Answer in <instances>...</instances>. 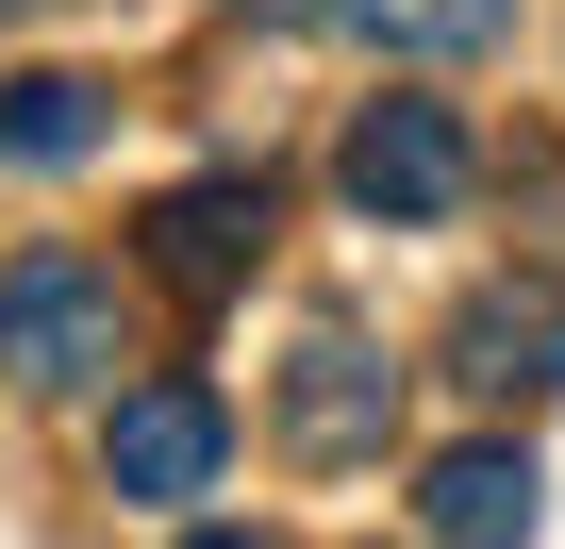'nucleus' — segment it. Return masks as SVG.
<instances>
[{
	"mask_svg": "<svg viewBox=\"0 0 565 549\" xmlns=\"http://www.w3.org/2000/svg\"><path fill=\"white\" fill-rule=\"evenodd\" d=\"M100 367H117V284L84 250H18V266H0V383L84 400Z\"/></svg>",
	"mask_w": 565,
	"mask_h": 549,
	"instance_id": "f257e3e1",
	"label": "nucleus"
},
{
	"mask_svg": "<svg viewBox=\"0 0 565 549\" xmlns=\"http://www.w3.org/2000/svg\"><path fill=\"white\" fill-rule=\"evenodd\" d=\"M333 183H350L383 233H433V217H466L482 150H466V117H449V101H366V117H350V150H333Z\"/></svg>",
	"mask_w": 565,
	"mask_h": 549,
	"instance_id": "f03ea898",
	"label": "nucleus"
},
{
	"mask_svg": "<svg viewBox=\"0 0 565 549\" xmlns=\"http://www.w3.org/2000/svg\"><path fill=\"white\" fill-rule=\"evenodd\" d=\"M449 383H466L482 416L565 400V266H515V284H482V300L449 317Z\"/></svg>",
	"mask_w": 565,
	"mask_h": 549,
	"instance_id": "7ed1b4c3",
	"label": "nucleus"
},
{
	"mask_svg": "<svg viewBox=\"0 0 565 549\" xmlns=\"http://www.w3.org/2000/svg\"><path fill=\"white\" fill-rule=\"evenodd\" d=\"M233 466V400L216 383H134L117 416H100V483L117 499H200Z\"/></svg>",
	"mask_w": 565,
	"mask_h": 549,
	"instance_id": "20e7f679",
	"label": "nucleus"
},
{
	"mask_svg": "<svg viewBox=\"0 0 565 549\" xmlns=\"http://www.w3.org/2000/svg\"><path fill=\"white\" fill-rule=\"evenodd\" d=\"M399 433V367L366 334H300V367H282V450L300 466H366Z\"/></svg>",
	"mask_w": 565,
	"mask_h": 549,
	"instance_id": "39448f33",
	"label": "nucleus"
},
{
	"mask_svg": "<svg viewBox=\"0 0 565 549\" xmlns=\"http://www.w3.org/2000/svg\"><path fill=\"white\" fill-rule=\"evenodd\" d=\"M416 516H433V549H532L548 466H532L515 433H466V450H433V466H416Z\"/></svg>",
	"mask_w": 565,
	"mask_h": 549,
	"instance_id": "423d86ee",
	"label": "nucleus"
},
{
	"mask_svg": "<svg viewBox=\"0 0 565 549\" xmlns=\"http://www.w3.org/2000/svg\"><path fill=\"white\" fill-rule=\"evenodd\" d=\"M150 266H167L183 300H233L249 266H266V183H233V167L216 183H167L150 200Z\"/></svg>",
	"mask_w": 565,
	"mask_h": 549,
	"instance_id": "0eeeda50",
	"label": "nucleus"
},
{
	"mask_svg": "<svg viewBox=\"0 0 565 549\" xmlns=\"http://www.w3.org/2000/svg\"><path fill=\"white\" fill-rule=\"evenodd\" d=\"M117 117H100V84L84 67H18V84H0V167H84Z\"/></svg>",
	"mask_w": 565,
	"mask_h": 549,
	"instance_id": "6e6552de",
	"label": "nucleus"
},
{
	"mask_svg": "<svg viewBox=\"0 0 565 549\" xmlns=\"http://www.w3.org/2000/svg\"><path fill=\"white\" fill-rule=\"evenodd\" d=\"M350 34H383V51H416V67H466V51H499L515 34V0H333Z\"/></svg>",
	"mask_w": 565,
	"mask_h": 549,
	"instance_id": "1a4fd4ad",
	"label": "nucleus"
},
{
	"mask_svg": "<svg viewBox=\"0 0 565 549\" xmlns=\"http://www.w3.org/2000/svg\"><path fill=\"white\" fill-rule=\"evenodd\" d=\"M233 18H266V34H300V18H333V0H233Z\"/></svg>",
	"mask_w": 565,
	"mask_h": 549,
	"instance_id": "9d476101",
	"label": "nucleus"
},
{
	"mask_svg": "<svg viewBox=\"0 0 565 549\" xmlns=\"http://www.w3.org/2000/svg\"><path fill=\"white\" fill-rule=\"evenodd\" d=\"M183 549H266V532H183Z\"/></svg>",
	"mask_w": 565,
	"mask_h": 549,
	"instance_id": "9b49d317",
	"label": "nucleus"
},
{
	"mask_svg": "<svg viewBox=\"0 0 565 549\" xmlns=\"http://www.w3.org/2000/svg\"><path fill=\"white\" fill-rule=\"evenodd\" d=\"M0 18H18V0H0Z\"/></svg>",
	"mask_w": 565,
	"mask_h": 549,
	"instance_id": "f8f14e48",
	"label": "nucleus"
}]
</instances>
